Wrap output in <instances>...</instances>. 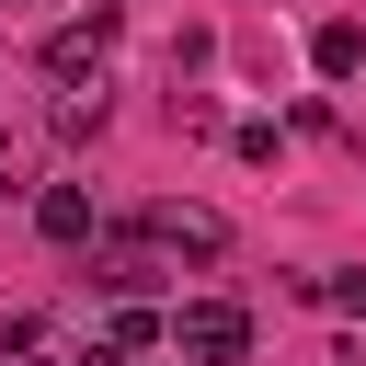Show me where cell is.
Listing matches in <instances>:
<instances>
[{
    "label": "cell",
    "instance_id": "6da1fadb",
    "mask_svg": "<svg viewBox=\"0 0 366 366\" xmlns=\"http://www.w3.org/2000/svg\"><path fill=\"white\" fill-rule=\"evenodd\" d=\"M172 355H183V366H240V355H252V309L183 297V309H172Z\"/></svg>",
    "mask_w": 366,
    "mask_h": 366
},
{
    "label": "cell",
    "instance_id": "7a4b0ae2",
    "mask_svg": "<svg viewBox=\"0 0 366 366\" xmlns=\"http://www.w3.org/2000/svg\"><path fill=\"white\" fill-rule=\"evenodd\" d=\"M172 286V240H114L103 252V297H160Z\"/></svg>",
    "mask_w": 366,
    "mask_h": 366
},
{
    "label": "cell",
    "instance_id": "3957f363",
    "mask_svg": "<svg viewBox=\"0 0 366 366\" xmlns=\"http://www.w3.org/2000/svg\"><path fill=\"white\" fill-rule=\"evenodd\" d=\"M114 34H126L114 11H92V23H57V34H46V69H57V80H80V69H103V57H114Z\"/></svg>",
    "mask_w": 366,
    "mask_h": 366
},
{
    "label": "cell",
    "instance_id": "277c9868",
    "mask_svg": "<svg viewBox=\"0 0 366 366\" xmlns=\"http://www.w3.org/2000/svg\"><path fill=\"white\" fill-rule=\"evenodd\" d=\"M149 240H172V252L217 263V252H229V217H217V206H149Z\"/></svg>",
    "mask_w": 366,
    "mask_h": 366
},
{
    "label": "cell",
    "instance_id": "5b68a950",
    "mask_svg": "<svg viewBox=\"0 0 366 366\" xmlns=\"http://www.w3.org/2000/svg\"><path fill=\"white\" fill-rule=\"evenodd\" d=\"M309 69H320V80H355V69H366V23H320V34H309Z\"/></svg>",
    "mask_w": 366,
    "mask_h": 366
},
{
    "label": "cell",
    "instance_id": "8992f818",
    "mask_svg": "<svg viewBox=\"0 0 366 366\" xmlns=\"http://www.w3.org/2000/svg\"><path fill=\"white\" fill-rule=\"evenodd\" d=\"M34 229H46V240H92V194H80V183H46V194H34Z\"/></svg>",
    "mask_w": 366,
    "mask_h": 366
},
{
    "label": "cell",
    "instance_id": "52a82bcc",
    "mask_svg": "<svg viewBox=\"0 0 366 366\" xmlns=\"http://www.w3.org/2000/svg\"><path fill=\"white\" fill-rule=\"evenodd\" d=\"M57 137H69V149H80V137H103V92H92V103L69 92V103H57Z\"/></svg>",
    "mask_w": 366,
    "mask_h": 366
},
{
    "label": "cell",
    "instance_id": "ba28073f",
    "mask_svg": "<svg viewBox=\"0 0 366 366\" xmlns=\"http://www.w3.org/2000/svg\"><path fill=\"white\" fill-rule=\"evenodd\" d=\"M309 297H332V309H366V274H320Z\"/></svg>",
    "mask_w": 366,
    "mask_h": 366
}]
</instances>
